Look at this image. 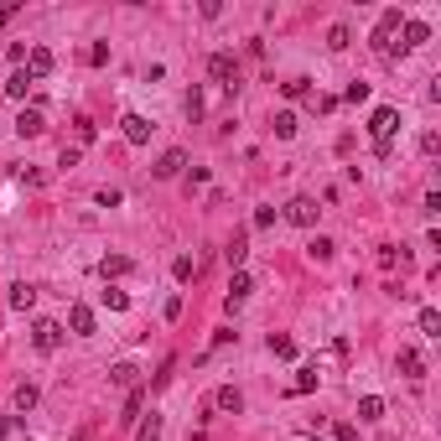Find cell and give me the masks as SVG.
<instances>
[{
	"label": "cell",
	"instance_id": "6da1fadb",
	"mask_svg": "<svg viewBox=\"0 0 441 441\" xmlns=\"http://www.w3.org/2000/svg\"><path fill=\"white\" fill-rule=\"evenodd\" d=\"M395 130H400V109H374L369 115V135H374V146H389V140H395Z\"/></svg>",
	"mask_w": 441,
	"mask_h": 441
},
{
	"label": "cell",
	"instance_id": "7a4b0ae2",
	"mask_svg": "<svg viewBox=\"0 0 441 441\" xmlns=\"http://www.w3.org/2000/svg\"><path fill=\"white\" fill-rule=\"evenodd\" d=\"M208 73H213V83H223V89H239V58H234V52H213Z\"/></svg>",
	"mask_w": 441,
	"mask_h": 441
},
{
	"label": "cell",
	"instance_id": "3957f363",
	"mask_svg": "<svg viewBox=\"0 0 441 441\" xmlns=\"http://www.w3.org/2000/svg\"><path fill=\"white\" fill-rule=\"evenodd\" d=\"M395 32H400V11H384L379 16V26H374V52H384V58H389V47H395Z\"/></svg>",
	"mask_w": 441,
	"mask_h": 441
},
{
	"label": "cell",
	"instance_id": "277c9868",
	"mask_svg": "<svg viewBox=\"0 0 441 441\" xmlns=\"http://www.w3.org/2000/svg\"><path fill=\"white\" fill-rule=\"evenodd\" d=\"M400 36H405V42L389 47V58H395V52H410V47H426L431 42V26L426 21H400Z\"/></svg>",
	"mask_w": 441,
	"mask_h": 441
},
{
	"label": "cell",
	"instance_id": "5b68a950",
	"mask_svg": "<svg viewBox=\"0 0 441 441\" xmlns=\"http://www.w3.org/2000/svg\"><path fill=\"white\" fill-rule=\"evenodd\" d=\"M32 343H36V353H58L63 348V327L58 322H36L32 327Z\"/></svg>",
	"mask_w": 441,
	"mask_h": 441
},
{
	"label": "cell",
	"instance_id": "8992f818",
	"mask_svg": "<svg viewBox=\"0 0 441 441\" xmlns=\"http://www.w3.org/2000/svg\"><path fill=\"white\" fill-rule=\"evenodd\" d=\"M317 213H322V208H317L312 198H291V203H286V218L296 223V229H312V223H317Z\"/></svg>",
	"mask_w": 441,
	"mask_h": 441
},
{
	"label": "cell",
	"instance_id": "52a82bcc",
	"mask_svg": "<svg viewBox=\"0 0 441 441\" xmlns=\"http://www.w3.org/2000/svg\"><path fill=\"white\" fill-rule=\"evenodd\" d=\"M249 291H255V280L244 275V270H234V280H229V296H223V306H229V312H239V306L249 302Z\"/></svg>",
	"mask_w": 441,
	"mask_h": 441
},
{
	"label": "cell",
	"instance_id": "ba28073f",
	"mask_svg": "<svg viewBox=\"0 0 441 441\" xmlns=\"http://www.w3.org/2000/svg\"><path fill=\"white\" fill-rule=\"evenodd\" d=\"M42 130H47V120H42V109H36V104H26L21 115H16V135L36 140V135H42Z\"/></svg>",
	"mask_w": 441,
	"mask_h": 441
},
{
	"label": "cell",
	"instance_id": "9c48e42d",
	"mask_svg": "<svg viewBox=\"0 0 441 441\" xmlns=\"http://www.w3.org/2000/svg\"><path fill=\"white\" fill-rule=\"evenodd\" d=\"M120 125H125V140H130V146H146V140H151V130H156L146 115H125Z\"/></svg>",
	"mask_w": 441,
	"mask_h": 441
},
{
	"label": "cell",
	"instance_id": "30bf717a",
	"mask_svg": "<svg viewBox=\"0 0 441 441\" xmlns=\"http://www.w3.org/2000/svg\"><path fill=\"white\" fill-rule=\"evenodd\" d=\"M182 166H187V151H166V156H161V161H156V166H151V172H156V177H161V182H172V177H182Z\"/></svg>",
	"mask_w": 441,
	"mask_h": 441
},
{
	"label": "cell",
	"instance_id": "8fae6325",
	"mask_svg": "<svg viewBox=\"0 0 441 441\" xmlns=\"http://www.w3.org/2000/svg\"><path fill=\"white\" fill-rule=\"evenodd\" d=\"M68 327H73V332H78V337H89V332H93V306L73 302V306H68Z\"/></svg>",
	"mask_w": 441,
	"mask_h": 441
},
{
	"label": "cell",
	"instance_id": "7c38bea8",
	"mask_svg": "<svg viewBox=\"0 0 441 441\" xmlns=\"http://www.w3.org/2000/svg\"><path fill=\"white\" fill-rule=\"evenodd\" d=\"M26 73H32V78H47V73H52V47H32V52H26Z\"/></svg>",
	"mask_w": 441,
	"mask_h": 441
},
{
	"label": "cell",
	"instance_id": "4fadbf2b",
	"mask_svg": "<svg viewBox=\"0 0 441 441\" xmlns=\"http://www.w3.org/2000/svg\"><path fill=\"white\" fill-rule=\"evenodd\" d=\"M405 379H426V359H420L416 348H400V363H395Z\"/></svg>",
	"mask_w": 441,
	"mask_h": 441
},
{
	"label": "cell",
	"instance_id": "5bb4252c",
	"mask_svg": "<svg viewBox=\"0 0 441 441\" xmlns=\"http://www.w3.org/2000/svg\"><path fill=\"white\" fill-rule=\"evenodd\" d=\"M109 384H120V389H135V384H140V369H135V363H115V369H109Z\"/></svg>",
	"mask_w": 441,
	"mask_h": 441
},
{
	"label": "cell",
	"instance_id": "9a60e30c",
	"mask_svg": "<svg viewBox=\"0 0 441 441\" xmlns=\"http://www.w3.org/2000/svg\"><path fill=\"white\" fill-rule=\"evenodd\" d=\"M213 405H218V410H229V416H239V410H244V395L234 389V384H223L218 395H213Z\"/></svg>",
	"mask_w": 441,
	"mask_h": 441
},
{
	"label": "cell",
	"instance_id": "2e32d148",
	"mask_svg": "<svg viewBox=\"0 0 441 441\" xmlns=\"http://www.w3.org/2000/svg\"><path fill=\"white\" fill-rule=\"evenodd\" d=\"M270 130H275V135H280V140H291V135H296V130H302V120L291 115V109H280V115H275V120H270Z\"/></svg>",
	"mask_w": 441,
	"mask_h": 441
},
{
	"label": "cell",
	"instance_id": "e0dca14e",
	"mask_svg": "<svg viewBox=\"0 0 441 441\" xmlns=\"http://www.w3.org/2000/svg\"><path fill=\"white\" fill-rule=\"evenodd\" d=\"M73 135H78V151H83V146H93V140H99V125H93L89 115H78V120H73Z\"/></svg>",
	"mask_w": 441,
	"mask_h": 441
},
{
	"label": "cell",
	"instance_id": "ac0fdd59",
	"mask_svg": "<svg viewBox=\"0 0 441 441\" xmlns=\"http://www.w3.org/2000/svg\"><path fill=\"white\" fill-rule=\"evenodd\" d=\"M32 83H36L32 73H26V68H16L11 78H5V93H11V99H26V89H32Z\"/></svg>",
	"mask_w": 441,
	"mask_h": 441
},
{
	"label": "cell",
	"instance_id": "d6986e66",
	"mask_svg": "<svg viewBox=\"0 0 441 441\" xmlns=\"http://www.w3.org/2000/svg\"><path fill=\"white\" fill-rule=\"evenodd\" d=\"M317 379H322L317 369H296V379H291V395H312V389H317Z\"/></svg>",
	"mask_w": 441,
	"mask_h": 441
},
{
	"label": "cell",
	"instance_id": "ffe728a7",
	"mask_svg": "<svg viewBox=\"0 0 441 441\" xmlns=\"http://www.w3.org/2000/svg\"><path fill=\"white\" fill-rule=\"evenodd\" d=\"M359 420H369V426H374V420H384V400L379 395H363L359 400Z\"/></svg>",
	"mask_w": 441,
	"mask_h": 441
},
{
	"label": "cell",
	"instance_id": "44dd1931",
	"mask_svg": "<svg viewBox=\"0 0 441 441\" xmlns=\"http://www.w3.org/2000/svg\"><path fill=\"white\" fill-rule=\"evenodd\" d=\"M244 255H249V239H244V234H234V239H229V249H223V260H229V265L239 270V265H244Z\"/></svg>",
	"mask_w": 441,
	"mask_h": 441
},
{
	"label": "cell",
	"instance_id": "7402d4cb",
	"mask_svg": "<svg viewBox=\"0 0 441 441\" xmlns=\"http://www.w3.org/2000/svg\"><path fill=\"white\" fill-rule=\"evenodd\" d=\"M36 302V286H26V280H16V286H11V306H16V312H26V306H32Z\"/></svg>",
	"mask_w": 441,
	"mask_h": 441
},
{
	"label": "cell",
	"instance_id": "603a6c76",
	"mask_svg": "<svg viewBox=\"0 0 441 441\" xmlns=\"http://www.w3.org/2000/svg\"><path fill=\"white\" fill-rule=\"evenodd\" d=\"M135 441H161V416H140Z\"/></svg>",
	"mask_w": 441,
	"mask_h": 441
},
{
	"label": "cell",
	"instance_id": "cb8c5ba5",
	"mask_svg": "<svg viewBox=\"0 0 441 441\" xmlns=\"http://www.w3.org/2000/svg\"><path fill=\"white\" fill-rule=\"evenodd\" d=\"M99 270H104V286H109V280L130 275V260H125V255H109V260H104V265H99Z\"/></svg>",
	"mask_w": 441,
	"mask_h": 441
},
{
	"label": "cell",
	"instance_id": "d4e9b609",
	"mask_svg": "<svg viewBox=\"0 0 441 441\" xmlns=\"http://www.w3.org/2000/svg\"><path fill=\"white\" fill-rule=\"evenodd\" d=\"M306 255H312V260H332V255H337V244L327 239V234H317V239L306 244Z\"/></svg>",
	"mask_w": 441,
	"mask_h": 441
},
{
	"label": "cell",
	"instance_id": "484cf974",
	"mask_svg": "<svg viewBox=\"0 0 441 441\" xmlns=\"http://www.w3.org/2000/svg\"><path fill=\"white\" fill-rule=\"evenodd\" d=\"M99 296H104V306H109V312H125V306H130V291H120V286H104Z\"/></svg>",
	"mask_w": 441,
	"mask_h": 441
},
{
	"label": "cell",
	"instance_id": "4316f807",
	"mask_svg": "<svg viewBox=\"0 0 441 441\" xmlns=\"http://www.w3.org/2000/svg\"><path fill=\"white\" fill-rule=\"evenodd\" d=\"M420 332H426V337H441V312H436V306H420Z\"/></svg>",
	"mask_w": 441,
	"mask_h": 441
},
{
	"label": "cell",
	"instance_id": "83f0119b",
	"mask_svg": "<svg viewBox=\"0 0 441 441\" xmlns=\"http://www.w3.org/2000/svg\"><path fill=\"white\" fill-rule=\"evenodd\" d=\"M270 353H275V359H296V343H291L286 332H270Z\"/></svg>",
	"mask_w": 441,
	"mask_h": 441
},
{
	"label": "cell",
	"instance_id": "f1b7e54d",
	"mask_svg": "<svg viewBox=\"0 0 441 441\" xmlns=\"http://www.w3.org/2000/svg\"><path fill=\"white\" fill-rule=\"evenodd\" d=\"M280 93H286V99H312V83H306V78H291V83H280Z\"/></svg>",
	"mask_w": 441,
	"mask_h": 441
},
{
	"label": "cell",
	"instance_id": "f546056e",
	"mask_svg": "<svg viewBox=\"0 0 441 441\" xmlns=\"http://www.w3.org/2000/svg\"><path fill=\"white\" fill-rule=\"evenodd\" d=\"M11 400H16V410H32V405H36V384H16Z\"/></svg>",
	"mask_w": 441,
	"mask_h": 441
},
{
	"label": "cell",
	"instance_id": "4dcf8cb0",
	"mask_svg": "<svg viewBox=\"0 0 441 441\" xmlns=\"http://www.w3.org/2000/svg\"><path fill=\"white\" fill-rule=\"evenodd\" d=\"M140 405H146V389H130V400H125V420H140Z\"/></svg>",
	"mask_w": 441,
	"mask_h": 441
},
{
	"label": "cell",
	"instance_id": "1f68e13d",
	"mask_svg": "<svg viewBox=\"0 0 441 441\" xmlns=\"http://www.w3.org/2000/svg\"><path fill=\"white\" fill-rule=\"evenodd\" d=\"M348 42H353V32H348V26H332V32H327V47H332V52H343Z\"/></svg>",
	"mask_w": 441,
	"mask_h": 441
},
{
	"label": "cell",
	"instance_id": "d6a6232c",
	"mask_svg": "<svg viewBox=\"0 0 441 441\" xmlns=\"http://www.w3.org/2000/svg\"><path fill=\"white\" fill-rule=\"evenodd\" d=\"M89 63H93V68H104V63H109V42H93L89 47Z\"/></svg>",
	"mask_w": 441,
	"mask_h": 441
},
{
	"label": "cell",
	"instance_id": "836d02e7",
	"mask_svg": "<svg viewBox=\"0 0 441 441\" xmlns=\"http://www.w3.org/2000/svg\"><path fill=\"white\" fill-rule=\"evenodd\" d=\"M187 120H203V89L187 93Z\"/></svg>",
	"mask_w": 441,
	"mask_h": 441
},
{
	"label": "cell",
	"instance_id": "e575fe53",
	"mask_svg": "<svg viewBox=\"0 0 441 441\" xmlns=\"http://www.w3.org/2000/svg\"><path fill=\"white\" fill-rule=\"evenodd\" d=\"M363 99H369V83L353 78V83H348V104H363Z\"/></svg>",
	"mask_w": 441,
	"mask_h": 441
},
{
	"label": "cell",
	"instance_id": "d590c367",
	"mask_svg": "<svg viewBox=\"0 0 441 441\" xmlns=\"http://www.w3.org/2000/svg\"><path fill=\"white\" fill-rule=\"evenodd\" d=\"M172 275H177V280H192V275H198V265H192V260L182 255V260H177V265H172Z\"/></svg>",
	"mask_w": 441,
	"mask_h": 441
},
{
	"label": "cell",
	"instance_id": "8d00e7d4",
	"mask_svg": "<svg viewBox=\"0 0 441 441\" xmlns=\"http://www.w3.org/2000/svg\"><path fill=\"white\" fill-rule=\"evenodd\" d=\"M332 436H337V441H359V426H348V420H337V426H332Z\"/></svg>",
	"mask_w": 441,
	"mask_h": 441
},
{
	"label": "cell",
	"instance_id": "74e56055",
	"mask_svg": "<svg viewBox=\"0 0 441 441\" xmlns=\"http://www.w3.org/2000/svg\"><path fill=\"white\" fill-rule=\"evenodd\" d=\"M83 161V151H78V146H63V156H58V166H78Z\"/></svg>",
	"mask_w": 441,
	"mask_h": 441
},
{
	"label": "cell",
	"instance_id": "f35d334b",
	"mask_svg": "<svg viewBox=\"0 0 441 441\" xmlns=\"http://www.w3.org/2000/svg\"><path fill=\"white\" fill-rule=\"evenodd\" d=\"M16 177H21V182H26V187H42V182H47V177H42V172H36V166H21V172H16Z\"/></svg>",
	"mask_w": 441,
	"mask_h": 441
},
{
	"label": "cell",
	"instance_id": "ab89813d",
	"mask_svg": "<svg viewBox=\"0 0 441 441\" xmlns=\"http://www.w3.org/2000/svg\"><path fill=\"white\" fill-rule=\"evenodd\" d=\"M420 213H426V218H436V213H441V192H426V208H420Z\"/></svg>",
	"mask_w": 441,
	"mask_h": 441
},
{
	"label": "cell",
	"instance_id": "60d3db41",
	"mask_svg": "<svg viewBox=\"0 0 441 441\" xmlns=\"http://www.w3.org/2000/svg\"><path fill=\"white\" fill-rule=\"evenodd\" d=\"M16 11H21V5H16V0H11V5H0V32H5V26L16 21Z\"/></svg>",
	"mask_w": 441,
	"mask_h": 441
},
{
	"label": "cell",
	"instance_id": "b9f144b4",
	"mask_svg": "<svg viewBox=\"0 0 441 441\" xmlns=\"http://www.w3.org/2000/svg\"><path fill=\"white\" fill-rule=\"evenodd\" d=\"M73 441H89V436H73Z\"/></svg>",
	"mask_w": 441,
	"mask_h": 441
}]
</instances>
